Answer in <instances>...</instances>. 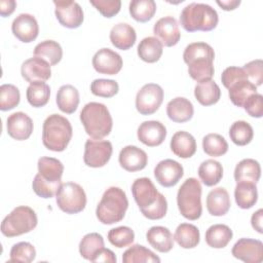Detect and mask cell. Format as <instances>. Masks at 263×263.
<instances>
[{
	"mask_svg": "<svg viewBox=\"0 0 263 263\" xmlns=\"http://www.w3.org/2000/svg\"><path fill=\"white\" fill-rule=\"evenodd\" d=\"M184 62L188 65L190 77L201 82L212 79L215 73L214 59L215 51L213 47L205 42H193L186 46L183 52Z\"/></svg>",
	"mask_w": 263,
	"mask_h": 263,
	"instance_id": "obj_1",
	"label": "cell"
},
{
	"mask_svg": "<svg viewBox=\"0 0 263 263\" xmlns=\"http://www.w3.org/2000/svg\"><path fill=\"white\" fill-rule=\"evenodd\" d=\"M80 121L85 133L92 139L107 137L113 126L112 116L108 108L98 102H90L84 105L80 112Z\"/></svg>",
	"mask_w": 263,
	"mask_h": 263,
	"instance_id": "obj_2",
	"label": "cell"
},
{
	"mask_svg": "<svg viewBox=\"0 0 263 263\" xmlns=\"http://www.w3.org/2000/svg\"><path fill=\"white\" fill-rule=\"evenodd\" d=\"M128 208V200L125 192L115 186L109 187L103 194L97 210L98 220L105 225H111L120 222Z\"/></svg>",
	"mask_w": 263,
	"mask_h": 263,
	"instance_id": "obj_3",
	"label": "cell"
},
{
	"mask_svg": "<svg viewBox=\"0 0 263 263\" xmlns=\"http://www.w3.org/2000/svg\"><path fill=\"white\" fill-rule=\"evenodd\" d=\"M218 22L217 11L205 3H190L180 14V24L187 32L212 31L217 27Z\"/></svg>",
	"mask_w": 263,
	"mask_h": 263,
	"instance_id": "obj_4",
	"label": "cell"
},
{
	"mask_svg": "<svg viewBox=\"0 0 263 263\" xmlns=\"http://www.w3.org/2000/svg\"><path fill=\"white\" fill-rule=\"evenodd\" d=\"M73 136L70 121L59 114L49 115L43 122L42 143L48 150L54 152L64 151Z\"/></svg>",
	"mask_w": 263,
	"mask_h": 263,
	"instance_id": "obj_5",
	"label": "cell"
},
{
	"mask_svg": "<svg viewBox=\"0 0 263 263\" xmlns=\"http://www.w3.org/2000/svg\"><path fill=\"white\" fill-rule=\"evenodd\" d=\"M201 185L195 178H188L184 181L177 193V205L181 215L194 221L200 218L201 205Z\"/></svg>",
	"mask_w": 263,
	"mask_h": 263,
	"instance_id": "obj_6",
	"label": "cell"
},
{
	"mask_svg": "<svg viewBox=\"0 0 263 263\" xmlns=\"http://www.w3.org/2000/svg\"><path fill=\"white\" fill-rule=\"evenodd\" d=\"M38 223V218L33 209L20 205L13 209L2 221L1 232L6 237H14L32 231Z\"/></svg>",
	"mask_w": 263,
	"mask_h": 263,
	"instance_id": "obj_7",
	"label": "cell"
},
{
	"mask_svg": "<svg viewBox=\"0 0 263 263\" xmlns=\"http://www.w3.org/2000/svg\"><path fill=\"white\" fill-rule=\"evenodd\" d=\"M55 201L61 211L66 214H77L86 205V194L83 188L74 182L63 183L55 194Z\"/></svg>",
	"mask_w": 263,
	"mask_h": 263,
	"instance_id": "obj_8",
	"label": "cell"
},
{
	"mask_svg": "<svg viewBox=\"0 0 263 263\" xmlns=\"http://www.w3.org/2000/svg\"><path fill=\"white\" fill-rule=\"evenodd\" d=\"M113 152L110 141L88 139L84 145L83 161L89 167H102L108 163Z\"/></svg>",
	"mask_w": 263,
	"mask_h": 263,
	"instance_id": "obj_9",
	"label": "cell"
},
{
	"mask_svg": "<svg viewBox=\"0 0 263 263\" xmlns=\"http://www.w3.org/2000/svg\"><path fill=\"white\" fill-rule=\"evenodd\" d=\"M163 101V89L156 83H147L136 96V109L142 115L155 113Z\"/></svg>",
	"mask_w": 263,
	"mask_h": 263,
	"instance_id": "obj_10",
	"label": "cell"
},
{
	"mask_svg": "<svg viewBox=\"0 0 263 263\" xmlns=\"http://www.w3.org/2000/svg\"><path fill=\"white\" fill-rule=\"evenodd\" d=\"M54 13L59 23L66 28L76 29L83 23V10L81 6L72 0H54Z\"/></svg>",
	"mask_w": 263,
	"mask_h": 263,
	"instance_id": "obj_11",
	"label": "cell"
},
{
	"mask_svg": "<svg viewBox=\"0 0 263 263\" xmlns=\"http://www.w3.org/2000/svg\"><path fill=\"white\" fill-rule=\"evenodd\" d=\"M231 253L246 263H260L263 261V243L259 239L243 237L234 243Z\"/></svg>",
	"mask_w": 263,
	"mask_h": 263,
	"instance_id": "obj_12",
	"label": "cell"
},
{
	"mask_svg": "<svg viewBox=\"0 0 263 263\" xmlns=\"http://www.w3.org/2000/svg\"><path fill=\"white\" fill-rule=\"evenodd\" d=\"M122 65L120 54L110 48H101L92 57V67L100 74L115 75L121 70Z\"/></svg>",
	"mask_w": 263,
	"mask_h": 263,
	"instance_id": "obj_13",
	"label": "cell"
},
{
	"mask_svg": "<svg viewBox=\"0 0 263 263\" xmlns=\"http://www.w3.org/2000/svg\"><path fill=\"white\" fill-rule=\"evenodd\" d=\"M184 175L182 164L174 159H164L159 161L154 168L156 181L163 187H173L178 184Z\"/></svg>",
	"mask_w": 263,
	"mask_h": 263,
	"instance_id": "obj_14",
	"label": "cell"
},
{
	"mask_svg": "<svg viewBox=\"0 0 263 263\" xmlns=\"http://www.w3.org/2000/svg\"><path fill=\"white\" fill-rule=\"evenodd\" d=\"M132 193L140 211L151 206L158 197V190L153 182L146 177L138 178L132 185Z\"/></svg>",
	"mask_w": 263,
	"mask_h": 263,
	"instance_id": "obj_15",
	"label": "cell"
},
{
	"mask_svg": "<svg viewBox=\"0 0 263 263\" xmlns=\"http://www.w3.org/2000/svg\"><path fill=\"white\" fill-rule=\"evenodd\" d=\"M11 31L20 41L30 43L38 36V22L35 16L30 13H21L13 20L11 24Z\"/></svg>",
	"mask_w": 263,
	"mask_h": 263,
	"instance_id": "obj_16",
	"label": "cell"
},
{
	"mask_svg": "<svg viewBox=\"0 0 263 263\" xmlns=\"http://www.w3.org/2000/svg\"><path fill=\"white\" fill-rule=\"evenodd\" d=\"M22 77L29 83L36 81L45 82L51 76L50 65L43 59L33 57L26 60L21 67Z\"/></svg>",
	"mask_w": 263,
	"mask_h": 263,
	"instance_id": "obj_17",
	"label": "cell"
},
{
	"mask_svg": "<svg viewBox=\"0 0 263 263\" xmlns=\"http://www.w3.org/2000/svg\"><path fill=\"white\" fill-rule=\"evenodd\" d=\"M153 33L155 37L160 40L162 45L167 47L176 45L181 38L178 22L175 17L170 15L159 18L154 24Z\"/></svg>",
	"mask_w": 263,
	"mask_h": 263,
	"instance_id": "obj_18",
	"label": "cell"
},
{
	"mask_svg": "<svg viewBox=\"0 0 263 263\" xmlns=\"http://www.w3.org/2000/svg\"><path fill=\"white\" fill-rule=\"evenodd\" d=\"M140 142L148 147H156L163 143L166 137L165 126L157 120H148L142 122L137 130Z\"/></svg>",
	"mask_w": 263,
	"mask_h": 263,
	"instance_id": "obj_19",
	"label": "cell"
},
{
	"mask_svg": "<svg viewBox=\"0 0 263 263\" xmlns=\"http://www.w3.org/2000/svg\"><path fill=\"white\" fill-rule=\"evenodd\" d=\"M6 128L8 135L17 141H24L30 138L33 133V121L30 116L24 112H14L7 117Z\"/></svg>",
	"mask_w": 263,
	"mask_h": 263,
	"instance_id": "obj_20",
	"label": "cell"
},
{
	"mask_svg": "<svg viewBox=\"0 0 263 263\" xmlns=\"http://www.w3.org/2000/svg\"><path fill=\"white\" fill-rule=\"evenodd\" d=\"M120 166L127 172H138L146 167L148 162L147 153L141 148L133 145L123 147L118 156Z\"/></svg>",
	"mask_w": 263,
	"mask_h": 263,
	"instance_id": "obj_21",
	"label": "cell"
},
{
	"mask_svg": "<svg viewBox=\"0 0 263 263\" xmlns=\"http://www.w3.org/2000/svg\"><path fill=\"white\" fill-rule=\"evenodd\" d=\"M38 176L45 182L52 184H63L62 176L64 173L63 163L53 157H40L38 159Z\"/></svg>",
	"mask_w": 263,
	"mask_h": 263,
	"instance_id": "obj_22",
	"label": "cell"
},
{
	"mask_svg": "<svg viewBox=\"0 0 263 263\" xmlns=\"http://www.w3.org/2000/svg\"><path fill=\"white\" fill-rule=\"evenodd\" d=\"M110 41L118 49L127 50L136 43L137 34L135 29L126 23L114 25L110 31Z\"/></svg>",
	"mask_w": 263,
	"mask_h": 263,
	"instance_id": "obj_23",
	"label": "cell"
},
{
	"mask_svg": "<svg viewBox=\"0 0 263 263\" xmlns=\"http://www.w3.org/2000/svg\"><path fill=\"white\" fill-rule=\"evenodd\" d=\"M171 150L180 158H190L196 152V141L191 134L179 130L171 139Z\"/></svg>",
	"mask_w": 263,
	"mask_h": 263,
	"instance_id": "obj_24",
	"label": "cell"
},
{
	"mask_svg": "<svg viewBox=\"0 0 263 263\" xmlns=\"http://www.w3.org/2000/svg\"><path fill=\"white\" fill-rule=\"evenodd\" d=\"M194 113L192 103L183 97H177L171 100L166 105V114L168 118L177 123L189 121Z\"/></svg>",
	"mask_w": 263,
	"mask_h": 263,
	"instance_id": "obj_25",
	"label": "cell"
},
{
	"mask_svg": "<svg viewBox=\"0 0 263 263\" xmlns=\"http://www.w3.org/2000/svg\"><path fill=\"white\" fill-rule=\"evenodd\" d=\"M230 205V197L225 188L218 187L209 192L206 196V209L212 216H224L229 211Z\"/></svg>",
	"mask_w": 263,
	"mask_h": 263,
	"instance_id": "obj_26",
	"label": "cell"
},
{
	"mask_svg": "<svg viewBox=\"0 0 263 263\" xmlns=\"http://www.w3.org/2000/svg\"><path fill=\"white\" fill-rule=\"evenodd\" d=\"M149 245L160 253H167L174 247V236L168 228L163 226H153L146 233Z\"/></svg>",
	"mask_w": 263,
	"mask_h": 263,
	"instance_id": "obj_27",
	"label": "cell"
},
{
	"mask_svg": "<svg viewBox=\"0 0 263 263\" xmlns=\"http://www.w3.org/2000/svg\"><path fill=\"white\" fill-rule=\"evenodd\" d=\"M79 91L71 84L62 85L57 92V105L66 114L74 113L79 105Z\"/></svg>",
	"mask_w": 263,
	"mask_h": 263,
	"instance_id": "obj_28",
	"label": "cell"
},
{
	"mask_svg": "<svg viewBox=\"0 0 263 263\" xmlns=\"http://www.w3.org/2000/svg\"><path fill=\"white\" fill-rule=\"evenodd\" d=\"M261 177L260 163L253 158L240 160L234 168V180L238 182H250L256 184Z\"/></svg>",
	"mask_w": 263,
	"mask_h": 263,
	"instance_id": "obj_29",
	"label": "cell"
},
{
	"mask_svg": "<svg viewBox=\"0 0 263 263\" xmlns=\"http://www.w3.org/2000/svg\"><path fill=\"white\" fill-rule=\"evenodd\" d=\"M194 96L202 106H212L220 100L221 90L219 85L212 79L198 82L194 87Z\"/></svg>",
	"mask_w": 263,
	"mask_h": 263,
	"instance_id": "obj_30",
	"label": "cell"
},
{
	"mask_svg": "<svg viewBox=\"0 0 263 263\" xmlns=\"http://www.w3.org/2000/svg\"><path fill=\"white\" fill-rule=\"evenodd\" d=\"M233 233L229 226L225 224H215L205 231V242L214 249L225 248L232 239Z\"/></svg>",
	"mask_w": 263,
	"mask_h": 263,
	"instance_id": "obj_31",
	"label": "cell"
},
{
	"mask_svg": "<svg viewBox=\"0 0 263 263\" xmlns=\"http://www.w3.org/2000/svg\"><path fill=\"white\" fill-rule=\"evenodd\" d=\"M137 51L142 61L146 63H155L161 58L163 45L156 37L149 36L140 41Z\"/></svg>",
	"mask_w": 263,
	"mask_h": 263,
	"instance_id": "obj_32",
	"label": "cell"
},
{
	"mask_svg": "<svg viewBox=\"0 0 263 263\" xmlns=\"http://www.w3.org/2000/svg\"><path fill=\"white\" fill-rule=\"evenodd\" d=\"M174 239L183 249H193L199 243V229L193 224L181 223L176 228Z\"/></svg>",
	"mask_w": 263,
	"mask_h": 263,
	"instance_id": "obj_33",
	"label": "cell"
},
{
	"mask_svg": "<svg viewBox=\"0 0 263 263\" xmlns=\"http://www.w3.org/2000/svg\"><path fill=\"white\" fill-rule=\"evenodd\" d=\"M234 198L236 204L243 210L251 209L258 200L257 186L250 182H238L234 189Z\"/></svg>",
	"mask_w": 263,
	"mask_h": 263,
	"instance_id": "obj_34",
	"label": "cell"
},
{
	"mask_svg": "<svg viewBox=\"0 0 263 263\" xmlns=\"http://www.w3.org/2000/svg\"><path fill=\"white\" fill-rule=\"evenodd\" d=\"M254 93H257V86L248 78L237 80L228 88L229 99L236 107H242L247 99Z\"/></svg>",
	"mask_w": 263,
	"mask_h": 263,
	"instance_id": "obj_35",
	"label": "cell"
},
{
	"mask_svg": "<svg viewBox=\"0 0 263 263\" xmlns=\"http://www.w3.org/2000/svg\"><path fill=\"white\" fill-rule=\"evenodd\" d=\"M198 177L205 186L212 187L217 185L223 177L222 164L215 159L202 161L198 167Z\"/></svg>",
	"mask_w": 263,
	"mask_h": 263,
	"instance_id": "obj_36",
	"label": "cell"
},
{
	"mask_svg": "<svg viewBox=\"0 0 263 263\" xmlns=\"http://www.w3.org/2000/svg\"><path fill=\"white\" fill-rule=\"evenodd\" d=\"M34 57L45 60L50 66L59 64L63 57V49L60 43L54 40H44L34 48Z\"/></svg>",
	"mask_w": 263,
	"mask_h": 263,
	"instance_id": "obj_37",
	"label": "cell"
},
{
	"mask_svg": "<svg viewBox=\"0 0 263 263\" xmlns=\"http://www.w3.org/2000/svg\"><path fill=\"white\" fill-rule=\"evenodd\" d=\"M123 263H159L160 258L142 245H134L122 254Z\"/></svg>",
	"mask_w": 263,
	"mask_h": 263,
	"instance_id": "obj_38",
	"label": "cell"
},
{
	"mask_svg": "<svg viewBox=\"0 0 263 263\" xmlns=\"http://www.w3.org/2000/svg\"><path fill=\"white\" fill-rule=\"evenodd\" d=\"M27 100L28 103L35 108H40L45 106L50 97V87L43 81H36L30 83L27 88Z\"/></svg>",
	"mask_w": 263,
	"mask_h": 263,
	"instance_id": "obj_39",
	"label": "cell"
},
{
	"mask_svg": "<svg viewBox=\"0 0 263 263\" xmlns=\"http://www.w3.org/2000/svg\"><path fill=\"white\" fill-rule=\"evenodd\" d=\"M129 13L132 17L140 23L150 21L156 12L154 0H133L129 3Z\"/></svg>",
	"mask_w": 263,
	"mask_h": 263,
	"instance_id": "obj_40",
	"label": "cell"
},
{
	"mask_svg": "<svg viewBox=\"0 0 263 263\" xmlns=\"http://www.w3.org/2000/svg\"><path fill=\"white\" fill-rule=\"evenodd\" d=\"M105 247L104 238L97 232L85 234L79 243V253L85 260L91 261L96 254Z\"/></svg>",
	"mask_w": 263,
	"mask_h": 263,
	"instance_id": "obj_41",
	"label": "cell"
},
{
	"mask_svg": "<svg viewBox=\"0 0 263 263\" xmlns=\"http://www.w3.org/2000/svg\"><path fill=\"white\" fill-rule=\"evenodd\" d=\"M229 137L237 146H246L253 140L254 130L252 125L243 120H238L232 123L229 128Z\"/></svg>",
	"mask_w": 263,
	"mask_h": 263,
	"instance_id": "obj_42",
	"label": "cell"
},
{
	"mask_svg": "<svg viewBox=\"0 0 263 263\" xmlns=\"http://www.w3.org/2000/svg\"><path fill=\"white\" fill-rule=\"evenodd\" d=\"M202 149L212 157H219L228 151V143L219 134H208L202 139Z\"/></svg>",
	"mask_w": 263,
	"mask_h": 263,
	"instance_id": "obj_43",
	"label": "cell"
},
{
	"mask_svg": "<svg viewBox=\"0 0 263 263\" xmlns=\"http://www.w3.org/2000/svg\"><path fill=\"white\" fill-rule=\"evenodd\" d=\"M108 240L118 249L130 246L135 240V232L130 227L119 226L110 229L108 232Z\"/></svg>",
	"mask_w": 263,
	"mask_h": 263,
	"instance_id": "obj_44",
	"label": "cell"
},
{
	"mask_svg": "<svg viewBox=\"0 0 263 263\" xmlns=\"http://www.w3.org/2000/svg\"><path fill=\"white\" fill-rule=\"evenodd\" d=\"M36 258V250L34 246L28 241L14 243L9 253L10 262L30 263Z\"/></svg>",
	"mask_w": 263,
	"mask_h": 263,
	"instance_id": "obj_45",
	"label": "cell"
},
{
	"mask_svg": "<svg viewBox=\"0 0 263 263\" xmlns=\"http://www.w3.org/2000/svg\"><path fill=\"white\" fill-rule=\"evenodd\" d=\"M21 93L13 84H2L0 86V110L8 111L20 104Z\"/></svg>",
	"mask_w": 263,
	"mask_h": 263,
	"instance_id": "obj_46",
	"label": "cell"
},
{
	"mask_svg": "<svg viewBox=\"0 0 263 263\" xmlns=\"http://www.w3.org/2000/svg\"><path fill=\"white\" fill-rule=\"evenodd\" d=\"M119 90L118 83L113 79H95L90 84L92 95L102 98H112Z\"/></svg>",
	"mask_w": 263,
	"mask_h": 263,
	"instance_id": "obj_47",
	"label": "cell"
},
{
	"mask_svg": "<svg viewBox=\"0 0 263 263\" xmlns=\"http://www.w3.org/2000/svg\"><path fill=\"white\" fill-rule=\"evenodd\" d=\"M167 212V201L162 193L159 192L156 201L149 208L142 210L141 213L144 217L150 220H159L162 219Z\"/></svg>",
	"mask_w": 263,
	"mask_h": 263,
	"instance_id": "obj_48",
	"label": "cell"
},
{
	"mask_svg": "<svg viewBox=\"0 0 263 263\" xmlns=\"http://www.w3.org/2000/svg\"><path fill=\"white\" fill-rule=\"evenodd\" d=\"M248 79L255 85L260 86L263 82V62L260 59L251 61L242 67Z\"/></svg>",
	"mask_w": 263,
	"mask_h": 263,
	"instance_id": "obj_49",
	"label": "cell"
},
{
	"mask_svg": "<svg viewBox=\"0 0 263 263\" xmlns=\"http://www.w3.org/2000/svg\"><path fill=\"white\" fill-rule=\"evenodd\" d=\"M89 3L105 17H112L117 14L121 7L119 0H89Z\"/></svg>",
	"mask_w": 263,
	"mask_h": 263,
	"instance_id": "obj_50",
	"label": "cell"
},
{
	"mask_svg": "<svg viewBox=\"0 0 263 263\" xmlns=\"http://www.w3.org/2000/svg\"><path fill=\"white\" fill-rule=\"evenodd\" d=\"M242 108L252 117L261 118L263 116V97L260 93L250 96L245 102Z\"/></svg>",
	"mask_w": 263,
	"mask_h": 263,
	"instance_id": "obj_51",
	"label": "cell"
},
{
	"mask_svg": "<svg viewBox=\"0 0 263 263\" xmlns=\"http://www.w3.org/2000/svg\"><path fill=\"white\" fill-rule=\"evenodd\" d=\"M243 78H248L245 70L242 68L234 67V66H230V67L226 68L222 72V75H221V81H222L224 87H226L227 89L229 88V86L231 84H233L237 80H240Z\"/></svg>",
	"mask_w": 263,
	"mask_h": 263,
	"instance_id": "obj_52",
	"label": "cell"
},
{
	"mask_svg": "<svg viewBox=\"0 0 263 263\" xmlns=\"http://www.w3.org/2000/svg\"><path fill=\"white\" fill-rule=\"evenodd\" d=\"M117 261V258L115 256V254L109 250V249H106L105 247L100 250L96 256L91 259L90 262H104V263H116Z\"/></svg>",
	"mask_w": 263,
	"mask_h": 263,
	"instance_id": "obj_53",
	"label": "cell"
},
{
	"mask_svg": "<svg viewBox=\"0 0 263 263\" xmlns=\"http://www.w3.org/2000/svg\"><path fill=\"white\" fill-rule=\"evenodd\" d=\"M16 7L14 0H1L0 1V13L3 17L10 15Z\"/></svg>",
	"mask_w": 263,
	"mask_h": 263,
	"instance_id": "obj_54",
	"label": "cell"
},
{
	"mask_svg": "<svg viewBox=\"0 0 263 263\" xmlns=\"http://www.w3.org/2000/svg\"><path fill=\"white\" fill-rule=\"evenodd\" d=\"M262 217H263V210L259 209L257 212H255L251 217V224L252 227L259 233H263L262 228Z\"/></svg>",
	"mask_w": 263,
	"mask_h": 263,
	"instance_id": "obj_55",
	"label": "cell"
},
{
	"mask_svg": "<svg viewBox=\"0 0 263 263\" xmlns=\"http://www.w3.org/2000/svg\"><path fill=\"white\" fill-rule=\"evenodd\" d=\"M223 10L229 11V10H233L235 9L237 6H239L240 4V0H218L216 2Z\"/></svg>",
	"mask_w": 263,
	"mask_h": 263,
	"instance_id": "obj_56",
	"label": "cell"
}]
</instances>
